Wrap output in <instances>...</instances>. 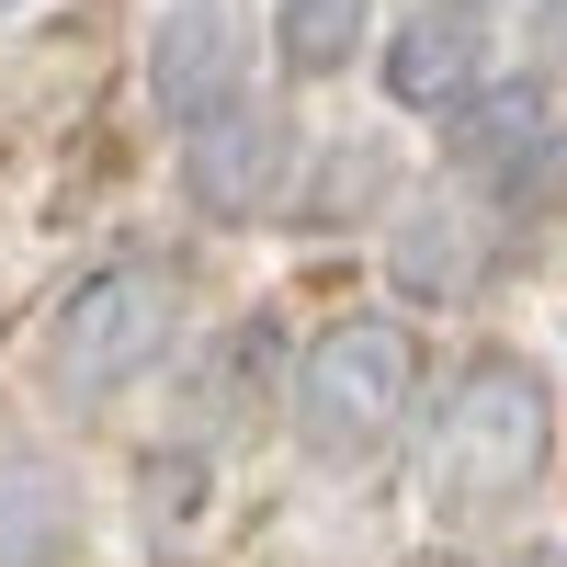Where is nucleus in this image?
Wrapping results in <instances>:
<instances>
[{
	"label": "nucleus",
	"mask_w": 567,
	"mask_h": 567,
	"mask_svg": "<svg viewBox=\"0 0 567 567\" xmlns=\"http://www.w3.org/2000/svg\"><path fill=\"white\" fill-rule=\"evenodd\" d=\"M545 454H556V386L523 352H477L443 386L432 454H420V499H432V523H499L545 477Z\"/></svg>",
	"instance_id": "1"
},
{
	"label": "nucleus",
	"mask_w": 567,
	"mask_h": 567,
	"mask_svg": "<svg viewBox=\"0 0 567 567\" xmlns=\"http://www.w3.org/2000/svg\"><path fill=\"white\" fill-rule=\"evenodd\" d=\"M409 398H420V341L398 318H341L296 363V443L318 465H363L409 420Z\"/></svg>",
	"instance_id": "2"
},
{
	"label": "nucleus",
	"mask_w": 567,
	"mask_h": 567,
	"mask_svg": "<svg viewBox=\"0 0 567 567\" xmlns=\"http://www.w3.org/2000/svg\"><path fill=\"white\" fill-rule=\"evenodd\" d=\"M171 341H182V272L114 261V272L69 284V307L45 318V374H58L69 398H114V386H136Z\"/></svg>",
	"instance_id": "3"
},
{
	"label": "nucleus",
	"mask_w": 567,
	"mask_h": 567,
	"mask_svg": "<svg viewBox=\"0 0 567 567\" xmlns=\"http://www.w3.org/2000/svg\"><path fill=\"white\" fill-rule=\"evenodd\" d=\"M443 148H454V171L477 182L499 216H534V205L567 194V125H556L545 80H488L477 103H454Z\"/></svg>",
	"instance_id": "4"
},
{
	"label": "nucleus",
	"mask_w": 567,
	"mask_h": 567,
	"mask_svg": "<svg viewBox=\"0 0 567 567\" xmlns=\"http://www.w3.org/2000/svg\"><path fill=\"white\" fill-rule=\"evenodd\" d=\"M284 182H296V125H284L272 103H216L205 125H182V194H194V216L216 227H250L284 205Z\"/></svg>",
	"instance_id": "5"
},
{
	"label": "nucleus",
	"mask_w": 567,
	"mask_h": 567,
	"mask_svg": "<svg viewBox=\"0 0 567 567\" xmlns=\"http://www.w3.org/2000/svg\"><path fill=\"white\" fill-rule=\"evenodd\" d=\"M239 69H250V34L227 0H171L159 34H148V91L171 125H205L216 103H239Z\"/></svg>",
	"instance_id": "6"
},
{
	"label": "nucleus",
	"mask_w": 567,
	"mask_h": 567,
	"mask_svg": "<svg viewBox=\"0 0 567 567\" xmlns=\"http://www.w3.org/2000/svg\"><path fill=\"white\" fill-rule=\"evenodd\" d=\"M386 91L409 114L477 103V91H488V12H477V0H420V12L398 23V45H386Z\"/></svg>",
	"instance_id": "7"
},
{
	"label": "nucleus",
	"mask_w": 567,
	"mask_h": 567,
	"mask_svg": "<svg viewBox=\"0 0 567 567\" xmlns=\"http://www.w3.org/2000/svg\"><path fill=\"white\" fill-rule=\"evenodd\" d=\"M80 545V499L45 465H0V567H58Z\"/></svg>",
	"instance_id": "8"
},
{
	"label": "nucleus",
	"mask_w": 567,
	"mask_h": 567,
	"mask_svg": "<svg viewBox=\"0 0 567 567\" xmlns=\"http://www.w3.org/2000/svg\"><path fill=\"white\" fill-rule=\"evenodd\" d=\"M363 23H374V0H284V12H272V45H284V69H296V80H318V69H341L352 45H363Z\"/></svg>",
	"instance_id": "9"
},
{
	"label": "nucleus",
	"mask_w": 567,
	"mask_h": 567,
	"mask_svg": "<svg viewBox=\"0 0 567 567\" xmlns=\"http://www.w3.org/2000/svg\"><path fill=\"white\" fill-rule=\"evenodd\" d=\"M398 284H409V296H465V284H477V239H465V216H409V227H398Z\"/></svg>",
	"instance_id": "10"
},
{
	"label": "nucleus",
	"mask_w": 567,
	"mask_h": 567,
	"mask_svg": "<svg viewBox=\"0 0 567 567\" xmlns=\"http://www.w3.org/2000/svg\"><path fill=\"white\" fill-rule=\"evenodd\" d=\"M534 58L567 69V0H534Z\"/></svg>",
	"instance_id": "11"
},
{
	"label": "nucleus",
	"mask_w": 567,
	"mask_h": 567,
	"mask_svg": "<svg viewBox=\"0 0 567 567\" xmlns=\"http://www.w3.org/2000/svg\"><path fill=\"white\" fill-rule=\"evenodd\" d=\"M0 12H12V0H0Z\"/></svg>",
	"instance_id": "12"
}]
</instances>
